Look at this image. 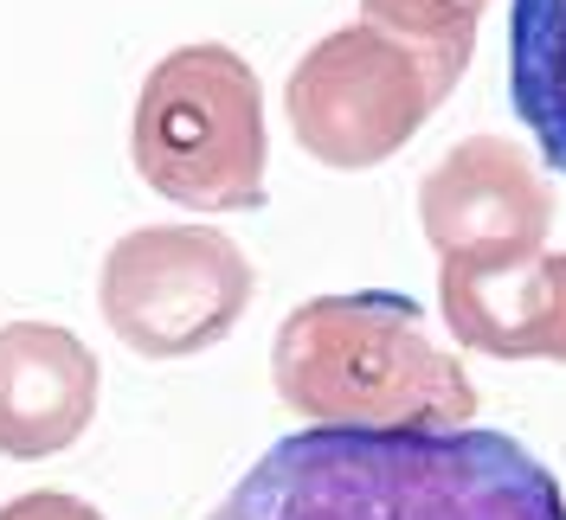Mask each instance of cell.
Masks as SVG:
<instances>
[{"mask_svg":"<svg viewBox=\"0 0 566 520\" xmlns=\"http://www.w3.org/2000/svg\"><path fill=\"white\" fill-rule=\"evenodd\" d=\"M207 520H566L560 482L502 431H296Z\"/></svg>","mask_w":566,"mask_h":520,"instance_id":"6da1fadb","label":"cell"},{"mask_svg":"<svg viewBox=\"0 0 566 520\" xmlns=\"http://www.w3.org/2000/svg\"><path fill=\"white\" fill-rule=\"evenodd\" d=\"M271 385L290 412L342 431H458L476 417V385L431 341L412 296L354 289L310 296L271 341Z\"/></svg>","mask_w":566,"mask_h":520,"instance_id":"7a4b0ae2","label":"cell"},{"mask_svg":"<svg viewBox=\"0 0 566 520\" xmlns=\"http://www.w3.org/2000/svg\"><path fill=\"white\" fill-rule=\"evenodd\" d=\"M129 161L175 206L251 212L264 206V91L232 45H180L142 77L129 116Z\"/></svg>","mask_w":566,"mask_h":520,"instance_id":"3957f363","label":"cell"},{"mask_svg":"<svg viewBox=\"0 0 566 520\" xmlns=\"http://www.w3.org/2000/svg\"><path fill=\"white\" fill-rule=\"evenodd\" d=\"M470 45L387 33L380 20H354L322 33L290 71V129L303 155L335 173L380 168L431 123V109L458 91Z\"/></svg>","mask_w":566,"mask_h":520,"instance_id":"277c9868","label":"cell"},{"mask_svg":"<svg viewBox=\"0 0 566 520\" xmlns=\"http://www.w3.org/2000/svg\"><path fill=\"white\" fill-rule=\"evenodd\" d=\"M251 257L212 225H142L109 244L97 309L142 360H193L219 347L251 309Z\"/></svg>","mask_w":566,"mask_h":520,"instance_id":"5b68a950","label":"cell"},{"mask_svg":"<svg viewBox=\"0 0 566 520\" xmlns=\"http://www.w3.org/2000/svg\"><path fill=\"white\" fill-rule=\"evenodd\" d=\"M419 232L438 257H522L554 232V193L515 141L463 136L419 180Z\"/></svg>","mask_w":566,"mask_h":520,"instance_id":"8992f818","label":"cell"},{"mask_svg":"<svg viewBox=\"0 0 566 520\" xmlns=\"http://www.w3.org/2000/svg\"><path fill=\"white\" fill-rule=\"evenodd\" d=\"M438 309L458 347L490 360H566V251L444 257Z\"/></svg>","mask_w":566,"mask_h":520,"instance_id":"52a82bcc","label":"cell"},{"mask_svg":"<svg viewBox=\"0 0 566 520\" xmlns=\"http://www.w3.org/2000/svg\"><path fill=\"white\" fill-rule=\"evenodd\" d=\"M97 353L59 321L0 328V456L45 463L71 450L97 417Z\"/></svg>","mask_w":566,"mask_h":520,"instance_id":"ba28073f","label":"cell"},{"mask_svg":"<svg viewBox=\"0 0 566 520\" xmlns=\"http://www.w3.org/2000/svg\"><path fill=\"white\" fill-rule=\"evenodd\" d=\"M509 97L541 161L566 173V0H509Z\"/></svg>","mask_w":566,"mask_h":520,"instance_id":"9c48e42d","label":"cell"},{"mask_svg":"<svg viewBox=\"0 0 566 520\" xmlns=\"http://www.w3.org/2000/svg\"><path fill=\"white\" fill-rule=\"evenodd\" d=\"M360 7L387 33L431 39V45H470L476 52V20H483L490 0H360Z\"/></svg>","mask_w":566,"mask_h":520,"instance_id":"30bf717a","label":"cell"},{"mask_svg":"<svg viewBox=\"0 0 566 520\" xmlns=\"http://www.w3.org/2000/svg\"><path fill=\"white\" fill-rule=\"evenodd\" d=\"M0 520H104L91 501H77V495H59V488H33V495H13Z\"/></svg>","mask_w":566,"mask_h":520,"instance_id":"8fae6325","label":"cell"}]
</instances>
